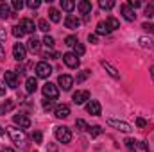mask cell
Listing matches in <instances>:
<instances>
[{
    "mask_svg": "<svg viewBox=\"0 0 154 152\" xmlns=\"http://www.w3.org/2000/svg\"><path fill=\"white\" fill-rule=\"evenodd\" d=\"M54 136L59 143H70L72 141V131L66 125H57L54 127Z\"/></svg>",
    "mask_w": 154,
    "mask_h": 152,
    "instance_id": "cell-1",
    "label": "cell"
},
{
    "mask_svg": "<svg viewBox=\"0 0 154 152\" xmlns=\"http://www.w3.org/2000/svg\"><path fill=\"white\" fill-rule=\"evenodd\" d=\"M7 132H9V136H11V140L20 147H23L25 145V140H27V136H25V132H23V129H18V127H7Z\"/></svg>",
    "mask_w": 154,
    "mask_h": 152,
    "instance_id": "cell-2",
    "label": "cell"
},
{
    "mask_svg": "<svg viewBox=\"0 0 154 152\" xmlns=\"http://www.w3.org/2000/svg\"><path fill=\"white\" fill-rule=\"evenodd\" d=\"M41 91H43L45 99H50V100H56L59 97V90H57V86L54 82H45L43 88H41Z\"/></svg>",
    "mask_w": 154,
    "mask_h": 152,
    "instance_id": "cell-3",
    "label": "cell"
},
{
    "mask_svg": "<svg viewBox=\"0 0 154 152\" xmlns=\"http://www.w3.org/2000/svg\"><path fill=\"white\" fill-rule=\"evenodd\" d=\"M34 70H36V77H39V79H48V75L52 74V66L47 61H39Z\"/></svg>",
    "mask_w": 154,
    "mask_h": 152,
    "instance_id": "cell-4",
    "label": "cell"
},
{
    "mask_svg": "<svg viewBox=\"0 0 154 152\" xmlns=\"http://www.w3.org/2000/svg\"><path fill=\"white\" fill-rule=\"evenodd\" d=\"M63 63H65L68 68H79L81 59L77 57L74 52H66V54H63Z\"/></svg>",
    "mask_w": 154,
    "mask_h": 152,
    "instance_id": "cell-5",
    "label": "cell"
},
{
    "mask_svg": "<svg viewBox=\"0 0 154 152\" xmlns=\"http://www.w3.org/2000/svg\"><path fill=\"white\" fill-rule=\"evenodd\" d=\"M13 57L16 61H23L27 57V48H25L23 43H14V47H13Z\"/></svg>",
    "mask_w": 154,
    "mask_h": 152,
    "instance_id": "cell-6",
    "label": "cell"
},
{
    "mask_svg": "<svg viewBox=\"0 0 154 152\" xmlns=\"http://www.w3.org/2000/svg\"><path fill=\"white\" fill-rule=\"evenodd\" d=\"M108 125H111V127H115L118 131H122V132H129V131H133V127L127 123V122H122V120H115V118H108Z\"/></svg>",
    "mask_w": 154,
    "mask_h": 152,
    "instance_id": "cell-7",
    "label": "cell"
},
{
    "mask_svg": "<svg viewBox=\"0 0 154 152\" xmlns=\"http://www.w3.org/2000/svg\"><path fill=\"white\" fill-rule=\"evenodd\" d=\"M120 13L124 14V18H125L127 22H134V20H136V13H134V9H133L129 4H122V5H120Z\"/></svg>",
    "mask_w": 154,
    "mask_h": 152,
    "instance_id": "cell-8",
    "label": "cell"
},
{
    "mask_svg": "<svg viewBox=\"0 0 154 152\" xmlns=\"http://www.w3.org/2000/svg\"><path fill=\"white\" fill-rule=\"evenodd\" d=\"M72 100L75 102L77 106H81V104L88 102V100H90V91H88V90H79V91H75V93H74Z\"/></svg>",
    "mask_w": 154,
    "mask_h": 152,
    "instance_id": "cell-9",
    "label": "cell"
},
{
    "mask_svg": "<svg viewBox=\"0 0 154 152\" xmlns=\"http://www.w3.org/2000/svg\"><path fill=\"white\" fill-rule=\"evenodd\" d=\"M57 84H59V88H63L65 91H70L72 86H74V77L72 75H59Z\"/></svg>",
    "mask_w": 154,
    "mask_h": 152,
    "instance_id": "cell-10",
    "label": "cell"
},
{
    "mask_svg": "<svg viewBox=\"0 0 154 152\" xmlns=\"http://www.w3.org/2000/svg\"><path fill=\"white\" fill-rule=\"evenodd\" d=\"M4 82H5V86L7 88H18V75L14 74V72H5V75H4Z\"/></svg>",
    "mask_w": 154,
    "mask_h": 152,
    "instance_id": "cell-11",
    "label": "cell"
},
{
    "mask_svg": "<svg viewBox=\"0 0 154 152\" xmlns=\"http://www.w3.org/2000/svg\"><path fill=\"white\" fill-rule=\"evenodd\" d=\"M86 111L90 114H93V116H99L100 111H102V108H100L99 100H88V102H86Z\"/></svg>",
    "mask_w": 154,
    "mask_h": 152,
    "instance_id": "cell-12",
    "label": "cell"
},
{
    "mask_svg": "<svg viewBox=\"0 0 154 152\" xmlns=\"http://www.w3.org/2000/svg\"><path fill=\"white\" fill-rule=\"evenodd\" d=\"M13 122H14L16 125H20V129H27V127H31V118L25 116V114H14Z\"/></svg>",
    "mask_w": 154,
    "mask_h": 152,
    "instance_id": "cell-13",
    "label": "cell"
},
{
    "mask_svg": "<svg viewBox=\"0 0 154 152\" xmlns=\"http://www.w3.org/2000/svg\"><path fill=\"white\" fill-rule=\"evenodd\" d=\"M20 27L23 29L25 34H32V32L36 31V25H34V22H32L31 18H23V20L20 22Z\"/></svg>",
    "mask_w": 154,
    "mask_h": 152,
    "instance_id": "cell-14",
    "label": "cell"
},
{
    "mask_svg": "<svg viewBox=\"0 0 154 152\" xmlns=\"http://www.w3.org/2000/svg\"><path fill=\"white\" fill-rule=\"evenodd\" d=\"M54 113H56V118H68L70 116V106H66V104L56 106Z\"/></svg>",
    "mask_w": 154,
    "mask_h": 152,
    "instance_id": "cell-15",
    "label": "cell"
},
{
    "mask_svg": "<svg viewBox=\"0 0 154 152\" xmlns=\"http://www.w3.org/2000/svg\"><path fill=\"white\" fill-rule=\"evenodd\" d=\"M100 65H102V66H104V68L108 70V74L113 77V79H120V72L116 70V68L113 66V65H111V63H108L106 59H102V61H100Z\"/></svg>",
    "mask_w": 154,
    "mask_h": 152,
    "instance_id": "cell-16",
    "label": "cell"
},
{
    "mask_svg": "<svg viewBox=\"0 0 154 152\" xmlns=\"http://www.w3.org/2000/svg\"><path fill=\"white\" fill-rule=\"evenodd\" d=\"M65 25H66V29H77L81 25V20L77 16H74V14H68L65 18Z\"/></svg>",
    "mask_w": 154,
    "mask_h": 152,
    "instance_id": "cell-17",
    "label": "cell"
},
{
    "mask_svg": "<svg viewBox=\"0 0 154 152\" xmlns=\"http://www.w3.org/2000/svg\"><path fill=\"white\" fill-rule=\"evenodd\" d=\"M77 9H79L81 14H90V13H91V2H88V0H81V2L77 4Z\"/></svg>",
    "mask_w": 154,
    "mask_h": 152,
    "instance_id": "cell-18",
    "label": "cell"
},
{
    "mask_svg": "<svg viewBox=\"0 0 154 152\" xmlns=\"http://www.w3.org/2000/svg\"><path fill=\"white\" fill-rule=\"evenodd\" d=\"M25 90H27V93H34V91L38 90V81H36V77H29V79L25 81Z\"/></svg>",
    "mask_w": 154,
    "mask_h": 152,
    "instance_id": "cell-19",
    "label": "cell"
},
{
    "mask_svg": "<svg viewBox=\"0 0 154 152\" xmlns=\"http://www.w3.org/2000/svg\"><path fill=\"white\" fill-rule=\"evenodd\" d=\"M109 32H111V29L108 27L106 22H99V23H97V36H99V34L104 36V34H109Z\"/></svg>",
    "mask_w": 154,
    "mask_h": 152,
    "instance_id": "cell-20",
    "label": "cell"
},
{
    "mask_svg": "<svg viewBox=\"0 0 154 152\" xmlns=\"http://www.w3.org/2000/svg\"><path fill=\"white\" fill-rule=\"evenodd\" d=\"M39 48H41V41H39L36 36H32V38L29 39V50H32V52H39Z\"/></svg>",
    "mask_w": 154,
    "mask_h": 152,
    "instance_id": "cell-21",
    "label": "cell"
},
{
    "mask_svg": "<svg viewBox=\"0 0 154 152\" xmlns=\"http://www.w3.org/2000/svg\"><path fill=\"white\" fill-rule=\"evenodd\" d=\"M13 108H14V100H5L4 104H0V114L9 113Z\"/></svg>",
    "mask_w": 154,
    "mask_h": 152,
    "instance_id": "cell-22",
    "label": "cell"
},
{
    "mask_svg": "<svg viewBox=\"0 0 154 152\" xmlns=\"http://www.w3.org/2000/svg\"><path fill=\"white\" fill-rule=\"evenodd\" d=\"M48 18H50V22H54V23L61 22V14H59V11H57V9H54V7H50V9H48Z\"/></svg>",
    "mask_w": 154,
    "mask_h": 152,
    "instance_id": "cell-23",
    "label": "cell"
},
{
    "mask_svg": "<svg viewBox=\"0 0 154 152\" xmlns=\"http://www.w3.org/2000/svg\"><path fill=\"white\" fill-rule=\"evenodd\" d=\"M88 132H90L91 138H97V136L102 134V127L100 125H91V127H88Z\"/></svg>",
    "mask_w": 154,
    "mask_h": 152,
    "instance_id": "cell-24",
    "label": "cell"
},
{
    "mask_svg": "<svg viewBox=\"0 0 154 152\" xmlns=\"http://www.w3.org/2000/svg\"><path fill=\"white\" fill-rule=\"evenodd\" d=\"M11 16V7L7 4H0V18H9Z\"/></svg>",
    "mask_w": 154,
    "mask_h": 152,
    "instance_id": "cell-25",
    "label": "cell"
},
{
    "mask_svg": "<svg viewBox=\"0 0 154 152\" xmlns=\"http://www.w3.org/2000/svg\"><path fill=\"white\" fill-rule=\"evenodd\" d=\"M61 7L65 9V11H74L75 9V2H72V0H61Z\"/></svg>",
    "mask_w": 154,
    "mask_h": 152,
    "instance_id": "cell-26",
    "label": "cell"
},
{
    "mask_svg": "<svg viewBox=\"0 0 154 152\" xmlns=\"http://www.w3.org/2000/svg\"><path fill=\"white\" fill-rule=\"evenodd\" d=\"M99 5H100V9L109 11V9H113V7H115V2H113V0H100V2H99Z\"/></svg>",
    "mask_w": 154,
    "mask_h": 152,
    "instance_id": "cell-27",
    "label": "cell"
},
{
    "mask_svg": "<svg viewBox=\"0 0 154 152\" xmlns=\"http://www.w3.org/2000/svg\"><path fill=\"white\" fill-rule=\"evenodd\" d=\"M43 109H45V111H52V109H56L54 100H50V99H43Z\"/></svg>",
    "mask_w": 154,
    "mask_h": 152,
    "instance_id": "cell-28",
    "label": "cell"
},
{
    "mask_svg": "<svg viewBox=\"0 0 154 152\" xmlns=\"http://www.w3.org/2000/svg\"><path fill=\"white\" fill-rule=\"evenodd\" d=\"M106 23H108V27H109L111 31H113V29H118V27H120L118 20H116V18H113V16H109V18L106 20Z\"/></svg>",
    "mask_w": 154,
    "mask_h": 152,
    "instance_id": "cell-29",
    "label": "cell"
},
{
    "mask_svg": "<svg viewBox=\"0 0 154 152\" xmlns=\"http://www.w3.org/2000/svg\"><path fill=\"white\" fill-rule=\"evenodd\" d=\"M38 29H39V31H43V32H48V31H50V25H48V22H47V20H43V18H41V20L38 22Z\"/></svg>",
    "mask_w": 154,
    "mask_h": 152,
    "instance_id": "cell-30",
    "label": "cell"
},
{
    "mask_svg": "<svg viewBox=\"0 0 154 152\" xmlns=\"http://www.w3.org/2000/svg\"><path fill=\"white\" fill-rule=\"evenodd\" d=\"M77 43H79V39H77V36H66L65 38V45H68V47H75Z\"/></svg>",
    "mask_w": 154,
    "mask_h": 152,
    "instance_id": "cell-31",
    "label": "cell"
},
{
    "mask_svg": "<svg viewBox=\"0 0 154 152\" xmlns=\"http://www.w3.org/2000/svg\"><path fill=\"white\" fill-rule=\"evenodd\" d=\"M125 147H127L129 150H138V141H134V140L127 138V140H125Z\"/></svg>",
    "mask_w": 154,
    "mask_h": 152,
    "instance_id": "cell-32",
    "label": "cell"
},
{
    "mask_svg": "<svg viewBox=\"0 0 154 152\" xmlns=\"http://www.w3.org/2000/svg\"><path fill=\"white\" fill-rule=\"evenodd\" d=\"M75 127L79 129V131H88V123H86L82 118H77L75 120Z\"/></svg>",
    "mask_w": 154,
    "mask_h": 152,
    "instance_id": "cell-33",
    "label": "cell"
},
{
    "mask_svg": "<svg viewBox=\"0 0 154 152\" xmlns=\"http://www.w3.org/2000/svg\"><path fill=\"white\" fill-rule=\"evenodd\" d=\"M54 43H56V41H54V38H52V36H48V34L43 38V45H45L47 48H54Z\"/></svg>",
    "mask_w": 154,
    "mask_h": 152,
    "instance_id": "cell-34",
    "label": "cell"
},
{
    "mask_svg": "<svg viewBox=\"0 0 154 152\" xmlns=\"http://www.w3.org/2000/svg\"><path fill=\"white\" fill-rule=\"evenodd\" d=\"M90 75H91V72H90V70H82V72L77 75L75 81H77V82H82V81H86V79H88Z\"/></svg>",
    "mask_w": 154,
    "mask_h": 152,
    "instance_id": "cell-35",
    "label": "cell"
},
{
    "mask_svg": "<svg viewBox=\"0 0 154 152\" xmlns=\"http://www.w3.org/2000/svg\"><path fill=\"white\" fill-rule=\"evenodd\" d=\"M84 50H86V48H84V45H81V43H77L75 47H74V54H75L77 57H79V56H82V54H84Z\"/></svg>",
    "mask_w": 154,
    "mask_h": 152,
    "instance_id": "cell-36",
    "label": "cell"
},
{
    "mask_svg": "<svg viewBox=\"0 0 154 152\" xmlns=\"http://www.w3.org/2000/svg\"><path fill=\"white\" fill-rule=\"evenodd\" d=\"M31 138L34 140V143H41V140H43V134H41L39 131H34V132L31 134Z\"/></svg>",
    "mask_w": 154,
    "mask_h": 152,
    "instance_id": "cell-37",
    "label": "cell"
},
{
    "mask_svg": "<svg viewBox=\"0 0 154 152\" xmlns=\"http://www.w3.org/2000/svg\"><path fill=\"white\" fill-rule=\"evenodd\" d=\"M11 5H13V9H16V11H22L25 4H23L22 0H13V4H11Z\"/></svg>",
    "mask_w": 154,
    "mask_h": 152,
    "instance_id": "cell-38",
    "label": "cell"
},
{
    "mask_svg": "<svg viewBox=\"0 0 154 152\" xmlns=\"http://www.w3.org/2000/svg\"><path fill=\"white\" fill-rule=\"evenodd\" d=\"M13 34H14L16 38H22V36H23L25 32H23V29H22L20 25H16V27H13Z\"/></svg>",
    "mask_w": 154,
    "mask_h": 152,
    "instance_id": "cell-39",
    "label": "cell"
},
{
    "mask_svg": "<svg viewBox=\"0 0 154 152\" xmlns=\"http://www.w3.org/2000/svg\"><path fill=\"white\" fill-rule=\"evenodd\" d=\"M145 16H147V18H152L154 16V4H149V5L145 7Z\"/></svg>",
    "mask_w": 154,
    "mask_h": 152,
    "instance_id": "cell-40",
    "label": "cell"
},
{
    "mask_svg": "<svg viewBox=\"0 0 154 152\" xmlns=\"http://www.w3.org/2000/svg\"><path fill=\"white\" fill-rule=\"evenodd\" d=\"M39 5H41L39 0H29V2H27V7H29V9H38Z\"/></svg>",
    "mask_w": 154,
    "mask_h": 152,
    "instance_id": "cell-41",
    "label": "cell"
},
{
    "mask_svg": "<svg viewBox=\"0 0 154 152\" xmlns=\"http://www.w3.org/2000/svg\"><path fill=\"white\" fill-rule=\"evenodd\" d=\"M142 29H143V31H147V32H151V34H154V23H149V22H145V23L142 25Z\"/></svg>",
    "mask_w": 154,
    "mask_h": 152,
    "instance_id": "cell-42",
    "label": "cell"
},
{
    "mask_svg": "<svg viewBox=\"0 0 154 152\" xmlns=\"http://www.w3.org/2000/svg\"><path fill=\"white\" fill-rule=\"evenodd\" d=\"M136 125L143 129V127H147V120L145 118H136Z\"/></svg>",
    "mask_w": 154,
    "mask_h": 152,
    "instance_id": "cell-43",
    "label": "cell"
},
{
    "mask_svg": "<svg viewBox=\"0 0 154 152\" xmlns=\"http://www.w3.org/2000/svg\"><path fill=\"white\" fill-rule=\"evenodd\" d=\"M127 4H129L133 9H136V7H140V5H142V2H140V0H129Z\"/></svg>",
    "mask_w": 154,
    "mask_h": 152,
    "instance_id": "cell-44",
    "label": "cell"
},
{
    "mask_svg": "<svg viewBox=\"0 0 154 152\" xmlns=\"http://www.w3.org/2000/svg\"><path fill=\"white\" fill-rule=\"evenodd\" d=\"M138 149H142V150H149V145H147L145 141H138Z\"/></svg>",
    "mask_w": 154,
    "mask_h": 152,
    "instance_id": "cell-45",
    "label": "cell"
},
{
    "mask_svg": "<svg viewBox=\"0 0 154 152\" xmlns=\"http://www.w3.org/2000/svg\"><path fill=\"white\" fill-rule=\"evenodd\" d=\"M88 41H90V43H97V41H99V36H97V34H90V36H88Z\"/></svg>",
    "mask_w": 154,
    "mask_h": 152,
    "instance_id": "cell-46",
    "label": "cell"
},
{
    "mask_svg": "<svg viewBox=\"0 0 154 152\" xmlns=\"http://www.w3.org/2000/svg\"><path fill=\"white\" fill-rule=\"evenodd\" d=\"M5 88H7V86H5V82H4V81H0V97H2V95H5Z\"/></svg>",
    "mask_w": 154,
    "mask_h": 152,
    "instance_id": "cell-47",
    "label": "cell"
},
{
    "mask_svg": "<svg viewBox=\"0 0 154 152\" xmlns=\"http://www.w3.org/2000/svg\"><path fill=\"white\" fill-rule=\"evenodd\" d=\"M4 59H5V50H4V47L0 43V61H4Z\"/></svg>",
    "mask_w": 154,
    "mask_h": 152,
    "instance_id": "cell-48",
    "label": "cell"
},
{
    "mask_svg": "<svg viewBox=\"0 0 154 152\" xmlns=\"http://www.w3.org/2000/svg\"><path fill=\"white\" fill-rule=\"evenodd\" d=\"M149 72H151V77H152V81H154V66H151V70H149Z\"/></svg>",
    "mask_w": 154,
    "mask_h": 152,
    "instance_id": "cell-49",
    "label": "cell"
},
{
    "mask_svg": "<svg viewBox=\"0 0 154 152\" xmlns=\"http://www.w3.org/2000/svg\"><path fill=\"white\" fill-rule=\"evenodd\" d=\"M0 152H14V150H13V149H9V147H7V149H4V150H0Z\"/></svg>",
    "mask_w": 154,
    "mask_h": 152,
    "instance_id": "cell-50",
    "label": "cell"
},
{
    "mask_svg": "<svg viewBox=\"0 0 154 152\" xmlns=\"http://www.w3.org/2000/svg\"><path fill=\"white\" fill-rule=\"evenodd\" d=\"M4 134H5V131H4V129L0 127V136H4Z\"/></svg>",
    "mask_w": 154,
    "mask_h": 152,
    "instance_id": "cell-51",
    "label": "cell"
}]
</instances>
